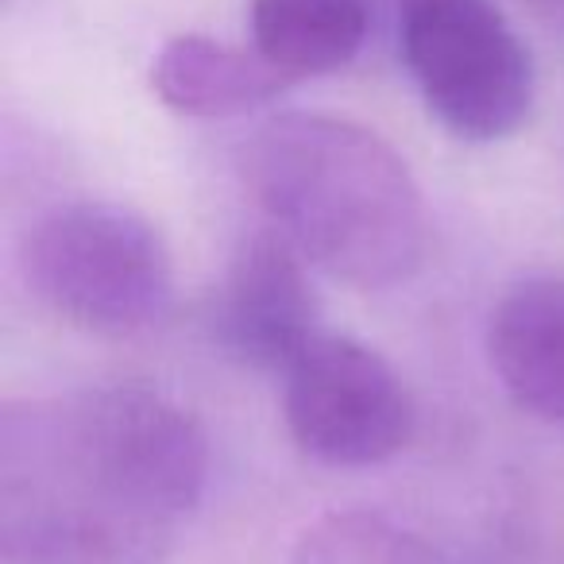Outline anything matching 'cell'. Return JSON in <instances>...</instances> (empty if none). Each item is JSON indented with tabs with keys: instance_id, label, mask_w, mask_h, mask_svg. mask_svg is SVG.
Here are the masks:
<instances>
[{
	"instance_id": "cell-9",
	"label": "cell",
	"mask_w": 564,
	"mask_h": 564,
	"mask_svg": "<svg viewBox=\"0 0 564 564\" xmlns=\"http://www.w3.org/2000/svg\"><path fill=\"white\" fill-rule=\"evenodd\" d=\"M251 51L286 82L345 70L371 28L368 0H251Z\"/></svg>"
},
{
	"instance_id": "cell-1",
	"label": "cell",
	"mask_w": 564,
	"mask_h": 564,
	"mask_svg": "<svg viewBox=\"0 0 564 564\" xmlns=\"http://www.w3.org/2000/svg\"><path fill=\"white\" fill-rule=\"evenodd\" d=\"M205 479V433L151 387L9 399L0 564H166Z\"/></svg>"
},
{
	"instance_id": "cell-5",
	"label": "cell",
	"mask_w": 564,
	"mask_h": 564,
	"mask_svg": "<svg viewBox=\"0 0 564 564\" xmlns=\"http://www.w3.org/2000/svg\"><path fill=\"white\" fill-rule=\"evenodd\" d=\"M282 410L302 453L333 468L391 460L414 433V406L391 364L360 340L329 333L286 368Z\"/></svg>"
},
{
	"instance_id": "cell-7",
	"label": "cell",
	"mask_w": 564,
	"mask_h": 564,
	"mask_svg": "<svg viewBox=\"0 0 564 564\" xmlns=\"http://www.w3.org/2000/svg\"><path fill=\"white\" fill-rule=\"evenodd\" d=\"M487 356L525 414L564 422V279H530L502 294L487 325Z\"/></svg>"
},
{
	"instance_id": "cell-3",
	"label": "cell",
	"mask_w": 564,
	"mask_h": 564,
	"mask_svg": "<svg viewBox=\"0 0 564 564\" xmlns=\"http://www.w3.org/2000/svg\"><path fill=\"white\" fill-rule=\"evenodd\" d=\"M28 291L97 337H135L171 314L174 267L159 228L117 202H66L20 243Z\"/></svg>"
},
{
	"instance_id": "cell-4",
	"label": "cell",
	"mask_w": 564,
	"mask_h": 564,
	"mask_svg": "<svg viewBox=\"0 0 564 564\" xmlns=\"http://www.w3.org/2000/svg\"><path fill=\"white\" fill-rule=\"evenodd\" d=\"M399 55L453 135L495 143L533 109V63L491 0H394Z\"/></svg>"
},
{
	"instance_id": "cell-6",
	"label": "cell",
	"mask_w": 564,
	"mask_h": 564,
	"mask_svg": "<svg viewBox=\"0 0 564 564\" xmlns=\"http://www.w3.org/2000/svg\"><path fill=\"white\" fill-rule=\"evenodd\" d=\"M302 251L279 228H259L236 248L217 291L213 333L232 360L286 371L317 329V299Z\"/></svg>"
},
{
	"instance_id": "cell-2",
	"label": "cell",
	"mask_w": 564,
	"mask_h": 564,
	"mask_svg": "<svg viewBox=\"0 0 564 564\" xmlns=\"http://www.w3.org/2000/svg\"><path fill=\"white\" fill-rule=\"evenodd\" d=\"M240 171L271 228L356 291H387L425 263L430 213L399 151L364 124L282 112L243 143Z\"/></svg>"
},
{
	"instance_id": "cell-8",
	"label": "cell",
	"mask_w": 564,
	"mask_h": 564,
	"mask_svg": "<svg viewBox=\"0 0 564 564\" xmlns=\"http://www.w3.org/2000/svg\"><path fill=\"white\" fill-rule=\"evenodd\" d=\"M151 86L182 117L225 120L271 105L291 82L259 51L228 47L209 35H174L155 55Z\"/></svg>"
},
{
	"instance_id": "cell-10",
	"label": "cell",
	"mask_w": 564,
	"mask_h": 564,
	"mask_svg": "<svg viewBox=\"0 0 564 564\" xmlns=\"http://www.w3.org/2000/svg\"><path fill=\"white\" fill-rule=\"evenodd\" d=\"M294 564H437L422 541L376 514H329L306 530Z\"/></svg>"
},
{
	"instance_id": "cell-11",
	"label": "cell",
	"mask_w": 564,
	"mask_h": 564,
	"mask_svg": "<svg viewBox=\"0 0 564 564\" xmlns=\"http://www.w3.org/2000/svg\"><path fill=\"white\" fill-rule=\"evenodd\" d=\"M518 4H525V9L538 20H545L549 28L564 32V0H518Z\"/></svg>"
}]
</instances>
